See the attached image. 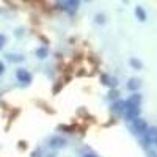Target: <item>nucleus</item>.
Listing matches in <instances>:
<instances>
[{"label":"nucleus","instance_id":"nucleus-1","mask_svg":"<svg viewBox=\"0 0 157 157\" xmlns=\"http://www.w3.org/2000/svg\"><path fill=\"white\" fill-rule=\"evenodd\" d=\"M140 94H132L126 102H124V113L129 120H135L140 115Z\"/></svg>","mask_w":157,"mask_h":157},{"label":"nucleus","instance_id":"nucleus-2","mask_svg":"<svg viewBox=\"0 0 157 157\" xmlns=\"http://www.w3.org/2000/svg\"><path fill=\"white\" fill-rule=\"evenodd\" d=\"M134 129L137 130L138 134H146L148 126H146V123L143 121V120H140V118H135V120H134Z\"/></svg>","mask_w":157,"mask_h":157},{"label":"nucleus","instance_id":"nucleus-3","mask_svg":"<svg viewBox=\"0 0 157 157\" xmlns=\"http://www.w3.org/2000/svg\"><path fill=\"white\" fill-rule=\"evenodd\" d=\"M146 134H148V141L157 143V129L155 127H152L151 130H146Z\"/></svg>","mask_w":157,"mask_h":157},{"label":"nucleus","instance_id":"nucleus-4","mask_svg":"<svg viewBox=\"0 0 157 157\" xmlns=\"http://www.w3.org/2000/svg\"><path fill=\"white\" fill-rule=\"evenodd\" d=\"M17 78H19L21 82H30V78H32V77H30L29 72H25V71L21 69V71H17Z\"/></svg>","mask_w":157,"mask_h":157},{"label":"nucleus","instance_id":"nucleus-5","mask_svg":"<svg viewBox=\"0 0 157 157\" xmlns=\"http://www.w3.org/2000/svg\"><path fill=\"white\" fill-rule=\"evenodd\" d=\"M135 13H137V16H140V21H145L146 19V14H145V11H143L140 6L135 10Z\"/></svg>","mask_w":157,"mask_h":157},{"label":"nucleus","instance_id":"nucleus-6","mask_svg":"<svg viewBox=\"0 0 157 157\" xmlns=\"http://www.w3.org/2000/svg\"><path fill=\"white\" fill-rule=\"evenodd\" d=\"M129 88H130V90L138 88V82H137V80H130V83H129Z\"/></svg>","mask_w":157,"mask_h":157},{"label":"nucleus","instance_id":"nucleus-7","mask_svg":"<svg viewBox=\"0 0 157 157\" xmlns=\"http://www.w3.org/2000/svg\"><path fill=\"white\" fill-rule=\"evenodd\" d=\"M3 44H5V36H3V35H0V49L3 47Z\"/></svg>","mask_w":157,"mask_h":157},{"label":"nucleus","instance_id":"nucleus-8","mask_svg":"<svg viewBox=\"0 0 157 157\" xmlns=\"http://www.w3.org/2000/svg\"><path fill=\"white\" fill-rule=\"evenodd\" d=\"M130 63H132V64H134L135 68H140V66H141V64H140V63H138L137 60H132V61H130Z\"/></svg>","mask_w":157,"mask_h":157},{"label":"nucleus","instance_id":"nucleus-9","mask_svg":"<svg viewBox=\"0 0 157 157\" xmlns=\"http://www.w3.org/2000/svg\"><path fill=\"white\" fill-rule=\"evenodd\" d=\"M85 157H93V155H85Z\"/></svg>","mask_w":157,"mask_h":157}]
</instances>
